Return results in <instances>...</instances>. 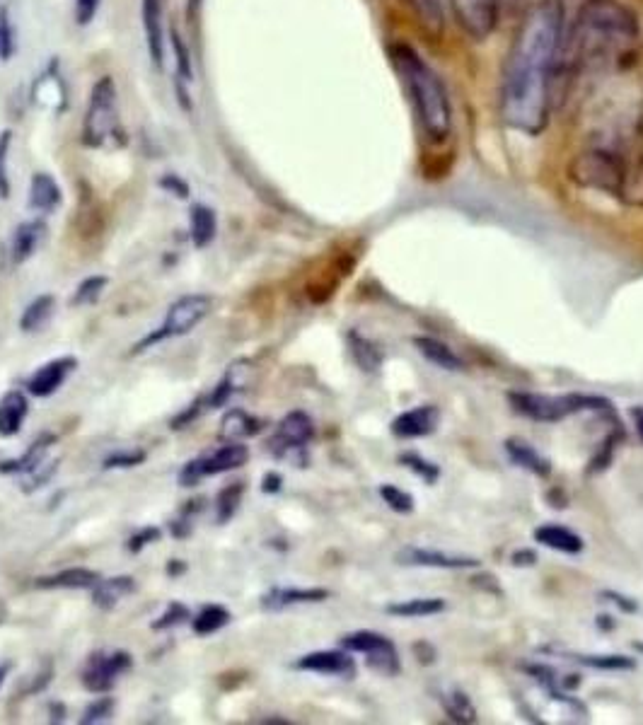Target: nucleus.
<instances>
[{"mask_svg":"<svg viewBox=\"0 0 643 725\" xmlns=\"http://www.w3.org/2000/svg\"><path fill=\"white\" fill-rule=\"evenodd\" d=\"M315 438V421L305 411H291L278 421L274 435L269 440L271 455L288 457L293 452L305 450Z\"/></svg>","mask_w":643,"mask_h":725,"instance_id":"1a4fd4ad","label":"nucleus"},{"mask_svg":"<svg viewBox=\"0 0 643 725\" xmlns=\"http://www.w3.org/2000/svg\"><path fill=\"white\" fill-rule=\"evenodd\" d=\"M283 489V477L278 472H266L264 479H262V493H269V496H274V493H278Z\"/></svg>","mask_w":643,"mask_h":725,"instance_id":"6e6d98bb","label":"nucleus"},{"mask_svg":"<svg viewBox=\"0 0 643 725\" xmlns=\"http://www.w3.org/2000/svg\"><path fill=\"white\" fill-rule=\"evenodd\" d=\"M201 5H204V0H189V13H199Z\"/></svg>","mask_w":643,"mask_h":725,"instance_id":"0e129e2a","label":"nucleus"},{"mask_svg":"<svg viewBox=\"0 0 643 725\" xmlns=\"http://www.w3.org/2000/svg\"><path fill=\"white\" fill-rule=\"evenodd\" d=\"M639 44V20L627 5L617 0H583L566 27L556 97L578 80L627 73L639 56Z\"/></svg>","mask_w":643,"mask_h":725,"instance_id":"f03ea898","label":"nucleus"},{"mask_svg":"<svg viewBox=\"0 0 643 725\" xmlns=\"http://www.w3.org/2000/svg\"><path fill=\"white\" fill-rule=\"evenodd\" d=\"M63 191L49 172H34L30 179V196H27V206L37 213H54L61 208Z\"/></svg>","mask_w":643,"mask_h":725,"instance_id":"5701e85b","label":"nucleus"},{"mask_svg":"<svg viewBox=\"0 0 643 725\" xmlns=\"http://www.w3.org/2000/svg\"><path fill=\"white\" fill-rule=\"evenodd\" d=\"M583 0H542L525 15L501 80V119L513 131L540 136L559 90L566 27Z\"/></svg>","mask_w":643,"mask_h":725,"instance_id":"f257e3e1","label":"nucleus"},{"mask_svg":"<svg viewBox=\"0 0 643 725\" xmlns=\"http://www.w3.org/2000/svg\"><path fill=\"white\" fill-rule=\"evenodd\" d=\"M146 460H148V452L143 448L114 450L102 460V469L104 472H112V469H133V467H141Z\"/></svg>","mask_w":643,"mask_h":725,"instance_id":"a19ab883","label":"nucleus"},{"mask_svg":"<svg viewBox=\"0 0 643 725\" xmlns=\"http://www.w3.org/2000/svg\"><path fill=\"white\" fill-rule=\"evenodd\" d=\"M66 721V706L61 701H51L49 704V723H63Z\"/></svg>","mask_w":643,"mask_h":725,"instance_id":"13d9d810","label":"nucleus"},{"mask_svg":"<svg viewBox=\"0 0 643 725\" xmlns=\"http://www.w3.org/2000/svg\"><path fill=\"white\" fill-rule=\"evenodd\" d=\"M187 622H191V609L184 605V602H170V605L165 607V612H162L160 617L155 619L153 624H150V629H153V631H170V629H177V626H182Z\"/></svg>","mask_w":643,"mask_h":725,"instance_id":"79ce46f5","label":"nucleus"},{"mask_svg":"<svg viewBox=\"0 0 643 725\" xmlns=\"http://www.w3.org/2000/svg\"><path fill=\"white\" fill-rule=\"evenodd\" d=\"M264 431V421L257 419L254 414H247L245 409H230L225 411L220 419L218 438L223 443H245L247 438H254Z\"/></svg>","mask_w":643,"mask_h":725,"instance_id":"aec40b11","label":"nucleus"},{"mask_svg":"<svg viewBox=\"0 0 643 725\" xmlns=\"http://www.w3.org/2000/svg\"><path fill=\"white\" fill-rule=\"evenodd\" d=\"M102 576L92 568L85 566H71L63 568L59 573H51V576H42L34 580V588L39 590H92L97 583H100Z\"/></svg>","mask_w":643,"mask_h":725,"instance_id":"6ab92c4d","label":"nucleus"},{"mask_svg":"<svg viewBox=\"0 0 643 725\" xmlns=\"http://www.w3.org/2000/svg\"><path fill=\"white\" fill-rule=\"evenodd\" d=\"M600 597H602V600H607V602H614V605H617L619 609H622V612H627V614L639 612V605H636V600H631V597L617 593V590H602Z\"/></svg>","mask_w":643,"mask_h":725,"instance_id":"5fc2aeb1","label":"nucleus"},{"mask_svg":"<svg viewBox=\"0 0 643 725\" xmlns=\"http://www.w3.org/2000/svg\"><path fill=\"white\" fill-rule=\"evenodd\" d=\"M631 419H634L636 431H639V435L643 438V406H634V409H631Z\"/></svg>","mask_w":643,"mask_h":725,"instance_id":"052dcab7","label":"nucleus"},{"mask_svg":"<svg viewBox=\"0 0 643 725\" xmlns=\"http://www.w3.org/2000/svg\"><path fill=\"white\" fill-rule=\"evenodd\" d=\"M511 564L523 568V566H535L537 564V554L532 549H518L513 551L511 556Z\"/></svg>","mask_w":643,"mask_h":725,"instance_id":"4d7b16f0","label":"nucleus"},{"mask_svg":"<svg viewBox=\"0 0 643 725\" xmlns=\"http://www.w3.org/2000/svg\"><path fill=\"white\" fill-rule=\"evenodd\" d=\"M119 133V104L117 83L109 75H102L90 90L88 109L83 119V143L88 148H102L109 138Z\"/></svg>","mask_w":643,"mask_h":725,"instance_id":"39448f33","label":"nucleus"},{"mask_svg":"<svg viewBox=\"0 0 643 725\" xmlns=\"http://www.w3.org/2000/svg\"><path fill=\"white\" fill-rule=\"evenodd\" d=\"M233 622V614L223 605H204L191 617V631L196 636H213Z\"/></svg>","mask_w":643,"mask_h":725,"instance_id":"473e14b6","label":"nucleus"},{"mask_svg":"<svg viewBox=\"0 0 643 725\" xmlns=\"http://www.w3.org/2000/svg\"><path fill=\"white\" fill-rule=\"evenodd\" d=\"M634 648H636V651H639V653H643V643H641V641H636V643H634Z\"/></svg>","mask_w":643,"mask_h":725,"instance_id":"338daca9","label":"nucleus"},{"mask_svg":"<svg viewBox=\"0 0 643 725\" xmlns=\"http://www.w3.org/2000/svg\"><path fill=\"white\" fill-rule=\"evenodd\" d=\"M10 670H13V665H10V663H0V689H3V684L8 682Z\"/></svg>","mask_w":643,"mask_h":725,"instance_id":"680f3d73","label":"nucleus"},{"mask_svg":"<svg viewBox=\"0 0 643 725\" xmlns=\"http://www.w3.org/2000/svg\"><path fill=\"white\" fill-rule=\"evenodd\" d=\"M397 564L419 568H445V571H467V568H477L479 559H472V556H453L438 549L404 547L397 551Z\"/></svg>","mask_w":643,"mask_h":725,"instance_id":"ddd939ff","label":"nucleus"},{"mask_svg":"<svg viewBox=\"0 0 643 725\" xmlns=\"http://www.w3.org/2000/svg\"><path fill=\"white\" fill-rule=\"evenodd\" d=\"M189 223H191V245L196 249H206L213 240H216L218 218L211 206H206V203H194L189 213Z\"/></svg>","mask_w":643,"mask_h":725,"instance_id":"cd10ccee","label":"nucleus"},{"mask_svg":"<svg viewBox=\"0 0 643 725\" xmlns=\"http://www.w3.org/2000/svg\"><path fill=\"white\" fill-rule=\"evenodd\" d=\"M440 423V409L436 404H421L416 409L402 411L395 421L390 423V431L397 438L411 440V438H426V435L436 433Z\"/></svg>","mask_w":643,"mask_h":725,"instance_id":"4468645a","label":"nucleus"},{"mask_svg":"<svg viewBox=\"0 0 643 725\" xmlns=\"http://www.w3.org/2000/svg\"><path fill=\"white\" fill-rule=\"evenodd\" d=\"M100 5L102 0H75V22L80 27H88L100 13Z\"/></svg>","mask_w":643,"mask_h":725,"instance_id":"603ef678","label":"nucleus"},{"mask_svg":"<svg viewBox=\"0 0 643 725\" xmlns=\"http://www.w3.org/2000/svg\"><path fill=\"white\" fill-rule=\"evenodd\" d=\"M143 32H146V46L150 63L158 71L165 68V32H162V0H141Z\"/></svg>","mask_w":643,"mask_h":725,"instance_id":"dca6fc26","label":"nucleus"},{"mask_svg":"<svg viewBox=\"0 0 643 725\" xmlns=\"http://www.w3.org/2000/svg\"><path fill=\"white\" fill-rule=\"evenodd\" d=\"M254 382V365L249 361H235L228 365L225 375L216 382V387H211V392L204 394L206 409H223L225 404H230V399L235 394L249 390V385Z\"/></svg>","mask_w":643,"mask_h":725,"instance_id":"f8f14e48","label":"nucleus"},{"mask_svg":"<svg viewBox=\"0 0 643 725\" xmlns=\"http://www.w3.org/2000/svg\"><path fill=\"white\" fill-rule=\"evenodd\" d=\"M204 411H206V399H204V394H201V397H196L194 402L187 406V409L179 411L175 419L170 421V428H172V431H184V428L191 426V423L199 419Z\"/></svg>","mask_w":643,"mask_h":725,"instance_id":"3c124183","label":"nucleus"},{"mask_svg":"<svg viewBox=\"0 0 643 725\" xmlns=\"http://www.w3.org/2000/svg\"><path fill=\"white\" fill-rule=\"evenodd\" d=\"M162 537V530L160 527H141V530H136L133 535L129 537V542H126V549L131 551V554H141L143 549L150 547V544H158Z\"/></svg>","mask_w":643,"mask_h":725,"instance_id":"8fccbe9b","label":"nucleus"},{"mask_svg":"<svg viewBox=\"0 0 643 725\" xmlns=\"http://www.w3.org/2000/svg\"><path fill=\"white\" fill-rule=\"evenodd\" d=\"M109 278L107 276H88L83 278V281L78 283V288H75V293L71 295V300H68V305L71 307H88V305H95L97 300L102 298L104 288H107Z\"/></svg>","mask_w":643,"mask_h":725,"instance_id":"4c0bfd02","label":"nucleus"},{"mask_svg":"<svg viewBox=\"0 0 643 725\" xmlns=\"http://www.w3.org/2000/svg\"><path fill=\"white\" fill-rule=\"evenodd\" d=\"M211 310H213V300L208 298V295L204 293L182 295V298L167 307V315L162 319L160 327L148 332L136 346L131 348V356H141V353H146L148 348L162 344V341L179 339V336L191 334L208 315H211Z\"/></svg>","mask_w":643,"mask_h":725,"instance_id":"20e7f679","label":"nucleus"},{"mask_svg":"<svg viewBox=\"0 0 643 725\" xmlns=\"http://www.w3.org/2000/svg\"><path fill=\"white\" fill-rule=\"evenodd\" d=\"M535 542H540L542 547L561 551V554H581L585 549L583 537L561 525H540L535 530Z\"/></svg>","mask_w":643,"mask_h":725,"instance_id":"bb28decb","label":"nucleus"},{"mask_svg":"<svg viewBox=\"0 0 643 725\" xmlns=\"http://www.w3.org/2000/svg\"><path fill=\"white\" fill-rule=\"evenodd\" d=\"M339 646L344 648V651H349V653L370 655L375 651H382V648H387V646H395V643H392V638L378 634V631L363 629V631H353V634L341 636Z\"/></svg>","mask_w":643,"mask_h":725,"instance_id":"72a5a7b5","label":"nucleus"},{"mask_svg":"<svg viewBox=\"0 0 643 725\" xmlns=\"http://www.w3.org/2000/svg\"><path fill=\"white\" fill-rule=\"evenodd\" d=\"M56 472H59V460H51V457H46V460L39 462L32 472L22 474L20 489L25 493H34V491L44 489V486L54 479Z\"/></svg>","mask_w":643,"mask_h":725,"instance_id":"ea45409f","label":"nucleus"},{"mask_svg":"<svg viewBox=\"0 0 643 725\" xmlns=\"http://www.w3.org/2000/svg\"><path fill=\"white\" fill-rule=\"evenodd\" d=\"M114 709H117V704H114L112 696H97L95 701H90V704L85 706L83 716H80V723L92 725L109 721V718L114 716Z\"/></svg>","mask_w":643,"mask_h":725,"instance_id":"a18cd8bd","label":"nucleus"},{"mask_svg":"<svg viewBox=\"0 0 643 725\" xmlns=\"http://www.w3.org/2000/svg\"><path fill=\"white\" fill-rule=\"evenodd\" d=\"M571 660L581 663L585 667H593V670H634L636 660L627 658V655H576L569 653Z\"/></svg>","mask_w":643,"mask_h":725,"instance_id":"58836bf2","label":"nucleus"},{"mask_svg":"<svg viewBox=\"0 0 643 725\" xmlns=\"http://www.w3.org/2000/svg\"><path fill=\"white\" fill-rule=\"evenodd\" d=\"M392 66L402 80L414 109V119L428 143L440 145L453 136V102L440 75L428 66L414 46L397 42L390 46Z\"/></svg>","mask_w":643,"mask_h":725,"instance_id":"7ed1b4c3","label":"nucleus"},{"mask_svg":"<svg viewBox=\"0 0 643 725\" xmlns=\"http://www.w3.org/2000/svg\"><path fill=\"white\" fill-rule=\"evenodd\" d=\"M387 614L399 619H419V617H433V614L445 612V600L440 597H414V600L395 602V605L385 607Z\"/></svg>","mask_w":643,"mask_h":725,"instance_id":"2f4dec72","label":"nucleus"},{"mask_svg":"<svg viewBox=\"0 0 643 725\" xmlns=\"http://www.w3.org/2000/svg\"><path fill=\"white\" fill-rule=\"evenodd\" d=\"M242 496H245V481H233V484L223 486L216 496V520L218 525H225L237 515L240 510Z\"/></svg>","mask_w":643,"mask_h":725,"instance_id":"f704fd0d","label":"nucleus"},{"mask_svg":"<svg viewBox=\"0 0 643 725\" xmlns=\"http://www.w3.org/2000/svg\"><path fill=\"white\" fill-rule=\"evenodd\" d=\"M525 0H450V10L467 37L484 42L506 17L520 13Z\"/></svg>","mask_w":643,"mask_h":725,"instance_id":"423d86ee","label":"nucleus"},{"mask_svg":"<svg viewBox=\"0 0 643 725\" xmlns=\"http://www.w3.org/2000/svg\"><path fill=\"white\" fill-rule=\"evenodd\" d=\"M332 597L327 588H271L269 593L262 595V609L266 612H281V609L295 605H317Z\"/></svg>","mask_w":643,"mask_h":725,"instance_id":"f3484780","label":"nucleus"},{"mask_svg":"<svg viewBox=\"0 0 643 725\" xmlns=\"http://www.w3.org/2000/svg\"><path fill=\"white\" fill-rule=\"evenodd\" d=\"M508 402H511L515 414L540 423H556L571 416L569 404H566V394H561V397H547V394L535 392H508Z\"/></svg>","mask_w":643,"mask_h":725,"instance_id":"9d476101","label":"nucleus"},{"mask_svg":"<svg viewBox=\"0 0 643 725\" xmlns=\"http://www.w3.org/2000/svg\"><path fill=\"white\" fill-rule=\"evenodd\" d=\"M10 145H13V131L5 129L0 133V199H10V174H8Z\"/></svg>","mask_w":643,"mask_h":725,"instance_id":"de8ad7c7","label":"nucleus"},{"mask_svg":"<svg viewBox=\"0 0 643 725\" xmlns=\"http://www.w3.org/2000/svg\"><path fill=\"white\" fill-rule=\"evenodd\" d=\"M158 184L160 189H165L167 194H175L177 199H189V184L179 174H162Z\"/></svg>","mask_w":643,"mask_h":725,"instance_id":"864d4df0","label":"nucleus"},{"mask_svg":"<svg viewBox=\"0 0 643 725\" xmlns=\"http://www.w3.org/2000/svg\"><path fill=\"white\" fill-rule=\"evenodd\" d=\"M440 701H443V709L450 718H453V721H457V723L477 721V709H474V704L469 701V696L462 692V689L450 687L448 692L440 696Z\"/></svg>","mask_w":643,"mask_h":725,"instance_id":"c9c22d12","label":"nucleus"},{"mask_svg":"<svg viewBox=\"0 0 643 725\" xmlns=\"http://www.w3.org/2000/svg\"><path fill=\"white\" fill-rule=\"evenodd\" d=\"M32 102L39 104L42 109H49V112L61 114L68 104V92H66V83H63L59 66L51 63L46 68L42 78L37 80L32 87Z\"/></svg>","mask_w":643,"mask_h":725,"instance_id":"a211bd4d","label":"nucleus"},{"mask_svg":"<svg viewBox=\"0 0 643 725\" xmlns=\"http://www.w3.org/2000/svg\"><path fill=\"white\" fill-rule=\"evenodd\" d=\"M346 341H349V353H351L353 363H356L363 373H368V375L380 373L382 351L373 344V341L366 339V336L358 332V329H351V332L346 334Z\"/></svg>","mask_w":643,"mask_h":725,"instance_id":"c756f323","label":"nucleus"},{"mask_svg":"<svg viewBox=\"0 0 643 725\" xmlns=\"http://www.w3.org/2000/svg\"><path fill=\"white\" fill-rule=\"evenodd\" d=\"M54 310H56L54 295H49V293L37 295V298H34L32 303L25 307V312H22V317H20L22 334L42 332L46 324H49V319L54 317Z\"/></svg>","mask_w":643,"mask_h":725,"instance_id":"7c9ffc66","label":"nucleus"},{"mask_svg":"<svg viewBox=\"0 0 643 725\" xmlns=\"http://www.w3.org/2000/svg\"><path fill=\"white\" fill-rule=\"evenodd\" d=\"M75 370H78V358L75 356L51 358V361L39 365V368L34 370L30 377H27L25 387L32 397L46 399V397H51V394L59 392Z\"/></svg>","mask_w":643,"mask_h":725,"instance_id":"9b49d317","label":"nucleus"},{"mask_svg":"<svg viewBox=\"0 0 643 725\" xmlns=\"http://www.w3.org/2000/svg\"><path fill=\"white\" fill-rule=\"evenodd\" d=\"M46 237V223L44 220H25V223H20L15 228V235H13V247H10V252H13V264L20 266L25 264V261H30L34 254H37V249L42 247Z\"/></svg>","mask_w":643,"mask_h":725,"instance_id":"b1692460","label":"nucleus"},{"mask_svg":"<svg viewBox=\"0 0 643 725\" xmlns=\"http://www.w3.org/2000/svg\"><path fill=\"white\" fill-rule=\"evenodd\" d=\"M380 496H382V501L387 503V506L395 510V513H399V515L414 513V496H409V493L399 489V486L382 484L380 486Z\"/></svg>","mask_w":643,"mask_h":725,"instance_id":"49530a36","label":"nucleus"},{"mask_svg":"<svg viewBox=\"0 0 643 725\" xmlns=\"http://www.w3.org/2000/svg\"><path fill=\"white\" fill-rule=\"evenodd\" d=\"M172 51H175V66H177V80L179 83H191L194 80V68H191V54L179 37L177 29H172Z\"/></svg>","mask_w":643,"mask_h":725,"instance_id":"c03bdc74","label":"nucleus"},{"mask_svg":"<svg viewBox=\"0 0 643 725\" xmlns=\"http://www.w3.org/2000/svg\"><path fill=\"white\" fill-rule=\"evenodd\" d=\"M15 54V29L8 8H0V61H10Z\"/></svg>","mask_w":643,"mask_h":725,"instance_id":"09e8293b","label":"nucleus"},{"mask_svg":"<svg viewBox=\"0 0 643 725\" xmlns=\"http://www.w3.org/2000/svg\"><path fill=\"white\" fill-rule=\"evenodd\" d=\"M399 464H402V467L411 469L414 474H419V477L424 479L426 484H436V481L440 479L438 464L424 460V457L416 455V452H402V455H399Z\"/></svg>","mask_w":643,"mask_h":725,"instance_id":"37998d69","label":"nucleus"},{"mask_svg":"<svg viewBox=\"0 0 643 725\" xmlns=\"http://www.w3.org/2000/svg\"><path fill=\"white\" fill-rule=\"evenodd\" d=\"M414 348L426 358L428 363L438 365L443 370H453V373H462L467 368L465 361L450 348L445 341L436 339V336H414Z\"/></svg>","mask_w":643,"mask_h":725,"instance_id":"a878e982","label":"nucleus"},{"mask_svg":"<svg viewBox=\"0 0 643 725\" xmlns=\"http://www.w3.org/2000/svg\"><path fill=\"white\" fill-rule=\"evenodd\" d=\"M503 448H506V455L511 457L518 467L527 469V472H532L535 477L547 479L549 474H552V464H549V460H544L540 452L532 448L530 443H523V440L511 438L503 443Z\"/></svg>","mask_w":643,"mask_h":725,"instance_id":"c85d7f7f","label":"nucleus"},{"mask_svg":"<svg viewBox=\"0 0 643 725\" xmlns=\"http://www.w3.org/2000/svg\"><path fill=\"white\" fill-rule=\"evenodd\" d=\"M295 670L317 672V675L353 677L356 675V660L349 651H315L295 660Z\"/></svg>","mask_w":643,"mask_h":725,"instance_id":"2eb2a0df","label":"nucleus"},{"mask_svg":"<svg viewBox=\"0 0 643 725\" xmlns=\"http://www.w3.org/2000/svg\"><path fill=\"white\" fill-rule=\"evenodd\" d=\"M407 5L414 10V15L419 17L421 27L431 34H440L445 22V10L443 0H407Z\"/></svg>","mask_w":643,"mask_h":725,"instance_id":"e433bc0d","label":"nucleus"},{"mask_svg":"<svg viewBox=\"0 0 643 725\" xmlns=\"http://www.w3.org/2000/svg\"><path fill=\"white\" fill-rule=\"evenodd\" d=\"M136 593V578L133 576H112V578H102L100 583L92 588V605L104 609H114L119 602H124L126 597Z\"/></svg>","mask_w":643,"mask_h":725,"instance_id":"393cba45","label":"nucleus"},{"mask_svg":"<svg viewBox=\"0 0 643 725\" xmlns=\"http://www.w3.org/2000/svg\"><path fill=\"white\" fill-rule=\"evenodd\" d=\"M133 667L131 653L126 651H97L83 667L80 682L90 694H109L117 687L119 677Z\"/></svg>","mask_w":643,"mask_h":725,"instance_id":"6e6552de","label":"nucleus"},{"mask_svg":"<svg viewBox=\"0 0 643 725\" xmlns=\"http://www.w3.org/2000/svg\"><path fill=\"white\" fill-rule=\"evenodd\" d=\"M5 617H8V607H5V602L0 600V624L5 622Z\"/></svg>","mask_w":643,"mask_h":725,"instance_id":"69168bd1","label":"nucleus"},{"mask_svg":"<svg viewBox=\"0 0 643 725\" xmlns=\"http://www.w3.org/2000/svg\"><path fill=\"white\" fill-rule=\"evenodd\" d=\"M30 402L22 390H8L0 397V438H15L25 426Z\"/></svg>","mask_w":643,"mask_h":725,"instance_id":"4be33fe9","label":"nucleus"},{"mask_svg":"<svg viewBox=\"0 0 643 725\" xmlns=\"http://www.w3.org/2000/svg\"><path fill=\"white\" fill-rule=\"evenodd\" d=\"M247 460H249V448L245 443H223L213 452H206V455L194 457V460L184 464V467L179 469L177 481L182 489H191V486H196L206 477H218V474H228L235 472V469L245 467Z\"/></svg>","mask_w":643,"mask_h":725,"instance_id":"0eeeda50","label":"nucleus"},{"mask_svg":"<svg viewBox=\"0 0 643 725\" xmlns=\"http://www.w3.org/2000/svg\"><path fill=\"white\" fill-rule=\"evenodd\" d=\"M165 573L170 578L184 576V573H187V564H184L182 559H170V561H167V566H165Z\"/></svg>","mask_w":643,"mask_h":725,"instance_id":"bf43d9fd","label":"nucleus"},{"mask_svg":"<svg viewBox=\"0 0 643 725\" xmlns=\"http://www.w3.org/2000/svg\"><path fill=\"white\" fill-rule=\"evenodd\" d=\"M610 619L612 617H607V614H600V617H598V626H600V629H612V622H610Z\"/></svg>","mask_w":643,"mask_h":725,"instance_id":"e2e57ef3","label":"nucleus"},{"mask_svg":"<svg viewBox=\"0 0 643 725\" xmlns=\"http://www.w3.org/2000/svg\"><path fill=\"white\" fill-rule=\"evenodd\" d=\"M59 443L54 433H42L39 438H34L30 448L22 452L15 460H3L0 462V474H10V477H22V474L32 472L39 462H44L49 457V450Z\"/></svg>","mask_w":643,"mask_h":725,"instance_id":"412c9836","label":"nucleus"}]
</instances>
